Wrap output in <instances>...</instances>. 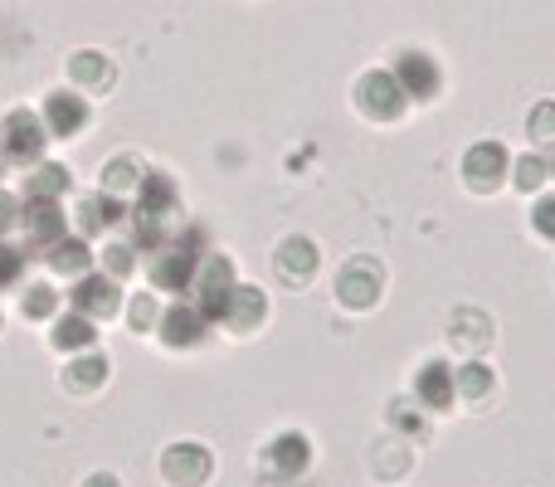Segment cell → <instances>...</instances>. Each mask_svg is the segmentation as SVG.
<instances>
[{
	"label": "cell",
	"instance_id": "cell-1",
	"mask_svg": "<svg viewBox=\"0 0 555 487\" xmlns=\"http://www.w3.org/2000/svg\"><path fill=\"white\" fill-rule=\"evenodd\" d=\"M210 254V244H205V230L201 225H185V230H176L171 240L152 254V264H146V278H152L156 293H176L185 297L195 283V268H201V258Z\"/></svg>",
	"mask_w": 555,
	"mask_h": 487
},
{
	"label": "cell",
	"instance_id": "cell-2",
	"mask_svg": "<svg viewBox=\"0 0 555 487\" xmlns=\"http://www.w3.org/2000/svg\"><path fill=\"white\" fill-rule=\"evenodd\" d=\"M44 146H49L44 117L29 113V107L5 113V123H0V162L5 166H39L44 162Z\"/></svg>",
	"mask_w": 555,
	"mask_h": 487
},
{
	"label": "cell",
	"instance_id": "cell-3",
	"mask_svg": "<svg viewBox=\"0 0 555 487\" xmlns=\"http://www.w3.org/2000/svg\"><path fill=\"white\" fill-rule=\"evenodd\" d=\"M234 287H240V278H234V264L224 254H205L201 268H195V283H191V303L201 307L205 322H224V307H230Z\"/></svg>",
	"mask_w": 555,
	"mask_h": 487
},
{
	"label": "cell",
	"instance_id": "cell-4",
	"mask_svg": "<svg viewBox=\"0 0 555 487\" xmlns=\"http://www.w3.org/2000/svg\"><path fill=\"white\" fill-rule=\"evenodd\" d=\"M356 107H361L371 123H400L410 98H404L400 78H395L390 68H371V74H361V84H356Z\"/></svg>",
	"mask_w": 555,
	"mask_h": 487
},
{
	"label": "cell",
	"instance_id": "cell-5",
	"mask_svg": "<svg viewBox=\"0 0 555 487\" xmlns=\"http://www.w3.org/2000/svg\"><path fill=\"white\" fill-rule=\"evenodd\" d=\"M463 181L473 185L478 195H492L498 185L512 181V152L502 142H473L468 152H463Z\"/></svg>",
	"mask_w": 555,
	"mask_h": 487
},
{
	"label": "cell",
	"instance_id": "cell-6",
	"mask_svg": "<svg viewBox=\"0 0 555 487\" xmlns=\"http://www.w3.org/2000/svg\"><path fill=\"white\" fill-rule=\"evenodd\" d=\"M307 469H312V439H307L302 430L273 434L269 449H263V473L278 483H293V478H302Z\"/></svg>",
	"mask_w": 555,
	"mask_h": 487
},
{
	"label": "cell",
	"instance_id": "cell-7",
	"mask_svg": "<svg viewBox=\"0 0 555 487\" xmlns=\"http://www.w3.org/2000/svg\"><path fill=\"white\" fill-rule=\"evenodd\" d=\"M390 74L400 78V88H404L410 103H429V98L443 93V68H439V59L424 54V49H404V54L395 59Z\"/></svg>",
	"mask_w": 555,
	"mask_h": 487
},
{
	"label": "cell",
	"instance_id": "cell-8",
	"mask_svg": "<svg viewBox=\"0 0 555 487\" xmlns=\"http://www.w3.org/2000/svg\"><path fill=\"white\" fill-rule=\"evenodd\" d=\"M380 287H385V273L375 258H351V264L336 273V303L351 307V312H365V307L380 303Z\"/></svg>",
	"mask_w": 555,
	"mask_h": 487
},
{
	"label": "cell",
	"instance_id": "cell-9",
	"mask_svg": "<svg viewBox=\"0 0 555 487\" xmlns=\"http://www.w3.org/2000/svg\"><path fill=\"white\" fill-rule=\"evenodd\" d=\"M215 473V453L205 449V444L185 439V444H171V449L162 453V478L171 487H205Z\"/></svg>",
	"mask_w": 555,
	"mask_h": 487
},
{
	"label": "cell",
	"instance_id": "cell-10",
	"mask_svg": "<svg viewBox=\"0 0 555 487\" xmlns=\"http://www.w3.org/2000/svg\"><path fill=\"white\" fill-rule=\"evenodd\" d=\"M68 303H74V312L103 322V317L122 312V283L107 273H83V278H74V287H68Z\"/></svg>",
	"mask_w": 555,
	"mask_h": 487
},
{
	"label": "cell",
	"instance_id": "cell-11",
	"mask_svg": "<svg viewBox=\"0 0 555 487\" xmlns=\"http://www.w3.org/2000/svg\"><path fill=\"white\" fill-rule=\"evenodd\" d=\"M156 336H162L171 351H195V346L210 336V322L201 317L195 303H171L162 312V322H156Z\"/></svg>",
	"mask_w": 555,
	"mask_h": 487
},
{
	"label": "cell",
	"instance_id": "cell-12",
	"mask_svg": "<svg viewBox=\"0 0 555 487\" xmlns=\"http://www.w3.org/2000/svg\"><path fill=\"white\" fill-rule=\"evenodd\" d=\"M44 132L59 137V142H68V137H78L88 127V117H93V107H88V98H78L74 88H54V93L44 98Z\"/></svg>",
	"mask_w": 555,
	"mask_h": 487
},
{
	"label": "cell",
	"instance_id": "cell-13",
	"mask_svg": "<svg viewBox=\"0 0 555 487\" xmlns=\"http://www.w3.org/2000/svg\"><path fill=\"white\" fill-rule=\"evenodd\" d=\"M117 225H127V201H117V195L98 191V195H83V201L74 205V230L83 234V240H103V234H113Z\"/></svg>",
	"mask_w": 555,
	"mask_h": 487
},
{
	"label": "cell",
	"instance_id": "cell-14",
	"mask_svg": "<svg viewBox=\"0 0 555 487\" xmlns=\"http://www.w3.org/2000/svg\"><path fill=\"white\" fill-rule=\"evenodd\" d=\"M20 225H25V244L29 248H49L54 240H64L68 234V210L59 201H25Z\"/></svg>",
	"mask_w": 555,
	"mask_h": 487
},
{
	"label": "cell",
	"instance_id": "cell-15",
	"mask_svg": "<svg viewBox=\"0 0 555 487\" xmlns=\"http://www.w3.org/2000/svg\"><path fill=\"white\" fill-rule=\"evenodd\" d=\"M414 395H420V405L424 410H434V414H443L453 400H459V381H453V366L449 361H424L420 371H414Z\"/></svg>",
	"mask_w": 555,
	"mask_h": 487
},
{
	"label": "cell",
	"instance_id": "cell-16",
	"mask_svg": "<svg viewBox=\"0 0 555 487\" xmlns=\"http://www.w3.org/2000/svg\"><path fill=\"white\" fill-rule=\"evenodd\" d=\"M317 264H322V254H317V244L307 240V234H287L273 254V268L283 283H307V278L317 273Z\"/></svg>",
	"mask_w": 555,
	"mask_h": 487
},
{
	"label": "cell",
	"instance_id": "cell-17",
	"mask_svg": "<svg viewBox=\"0 0 555 487\" xmlns=\"http://www.w3.org/2000/svg\"><path fill=\"white\" fill-rule=\"evenodd\" d=\"M263 317H269V297H263V287L240 283V287H234V297H230V307H224V322L220 326H230V332L244 336V332H259Z\"/></svg>",
	"mask_w": 555,
	"mask_h": 487
},
{
	"label": "cell",
	"instance_id": "cell-18",
	"mask_svg": "<svg viewBox=\"0 0 555 487\" xmlns=\"http://www.w3.org/2000/svg\"><path fill=\"white\" fill-rule=\"evenodd\" d=\"M44 264H49V273L83 278L88 268H93V244H88L83 234H64V240H54L44 248Z\"/></svg>",
	"mask_w": 555,
	"mask_h": 487
},
{
	"label": "cell",
	"instance_id": "cell-19",
	"mask_svg": "<svg viewBox=\"0 0 555 487\" xmlns=\"http://www.w3.org/2000/svg\"><path fill=\"white\" fill-rule=\"evenodd\" d=\"M49 342H54L59 351H93V346H98V322L68 307L64 317H54V322H49Z\"/></svg>",
	"mask_w": 555,
	"mask_h": 487
},
{
	"label": "cell",
	"instance_id": "cell-20",
	"mask_svg": "<svg viewBox=\"0 0 555 487\" xmlns=\"http://www.w3.org/2000/svg\"><path fill=\"white\" fill-rule=\"evenodd\" d=\"M68 185H74L68 166L39 162V166H29V176H25V201H64Z\"/></svg>",
	"mask_w": 555,
	"mask_h": 487
},
{
	"label": "cell",
	"instance_id": "cell-21",
	"mask_svg": "<svg viewBox=\"0 0 555 487\" xmlns=\"http://www.w3.org/2000/svg\"><path fill=\"white\" fill-rule=\"evenodd\" d=\"M107 371H113V361H107L103 351H78L74 366L64 371V385L74 395H88V390H103L107 385Z\"/></svg>",
	"mask_w": 555,
	"mask_h": 487
},
{
	"label": "cell",
	"instance_id": "cell-22",
	"mask_svg": "<svg viewBox=\"0 0 555 487\" xmlns=\"http://www.w3.org/2000/svg\"><path fill=\"white\" fill-rule=\"evenodd\" d=\"M142 181H146V166L137 162V156H113V162L103 166V191L117 195V201H122V195H137Z\"/></svg>",
	"mask_w": 555,
	"mask_h": 487
},
{
	"label": "cell",
	"instance_id": "cell-23",
	"mask_svg": "<svg viewBox=\"0 0 555 487\" xmlns=\"http://www.w3.org/2000/svg\"><path fill=\"white\" fill-rule=\"evenodd\" d=\"M68 74H74V84H83V88L113 84V64H107V54H98V49H78V54L68 59Z\"/></svg>",
	"mask_w": 555,
	"mask_h": 487
},
{
	"label": "cell",
	"instance_id": "cell-24",
	"mask_svg": "<svg viewBox=\"0 0 555 487\" xmlns=\"http://www.w3.org/2000/svg\"><path fill=\"white\" fill-rule=\"evenodd\" d=\"M59 287L54 283H29L25 287V297H20V312L29 317V322H54L59 317Z\"/></svg>",
	"mask_w": 555,
	"mask_h": 487
},
{
	"label": "cell",
	"instance_id": "cell-25",
	"mask_svg": "<svg viewBox=\"0 0 555 487\" xmlns=\"http://www.w3.org/2000/svg\"><path fill=\"white\" fill-rule=\"evenodd\" d=\"M546 181H551V156L527 152V156H517V162H512V185H517V191L537 195Z\"/></svg>",
	"mask_w": 555,
	"mask_h": 487
},
{
	"label": "cell",
	"instance_id": "cell-26",
	"mask_svg": "<svg viewBox=\"0 0 555 487\" xmlns=\"http://www.w3.org/2000/svg\"><path fill=\"white\" fill-rule=\"evenodd\" d=\"M453 381H459L463 400H488L492 385H498V375H492L482 361H468V366H459V371H453Z\"/></svg>",
	"mask_w": 555,
	"mask_h": 487
},
{
	"label": "cell",
	"instance_id": "cell-27",
	"mask_svg": "<svg viewBox=\"0 0 555 487\" xmlns=\"http://www.w3.org/2000/svg\"><path fill=\"white\" fill-rule=\"evenodd\" d=\"M137 254H142V248H137L132 240H113L103 248V273L117 278V283H122V278H132L137 273Z\"/></svg>",
	"mask_w": 555,
	"mask_h": 487
},
{
	"label": "cell",
	"instance_id": "cell-28",
	"mask_svg": "<svg viewBox=\"0 0 555 487\" xmlns=\"http://www.w3.org/2000/svg\"><path fill=\"white\" fill-rule=\"evenodd\" d=\"M127 322H132V332H156V322H162V307H156L152 293H137L132 307H127Z\"/></svg>",
	"mask_w": 555,
	"mask_h": 487
},
{
	"label": "cell",
	"instance_id": "cell-29",
	"mask_svg": "<svg viewBox=\"0 0 555 487\" xmlns=\"http://www.w3.org/2000/svg\"><path fill=\"white\" fill-rule=\"evenodd\" d=\"M527 132H531V142H551L555 146V103H537V107H531Z\"/></svg>",
	"mask_w": 555,
	"mask_h": 487
},
{
	"label": "cell",
	"instance_id": "cell-30",
	"mask_svg": "<svg viewBox=\"0 0 555 487\" xmlns=\"http://www.w3.org/2000/svg\"><path fill=\"white\" fill-rule=\"evenodd\" d=\"M25 278V248L0 244V287H15Z\"/></svg>",
	"mask_w": 555,
	"mask_h": 487
},
{
	"label": "cell",
	"instance_id": "cell-31",
	"mask_svg": "<svg viewBox=\"0 0 555 487\" xmlns=\"http://www.w3.org/2000/svg\"><path fill=\"white\" fill-rule=\"evenodd\" d=\"M531 230L555 244V195H541V201L531 205Z\"/></svg>",
	"mask_w": 555,
	"mask_h": 487
},
{
	"label": "cell",
	"instance_id": "cell-32",
	"mask_svg": "<svg viewBox=\"0 0 555 487\" xmlns=\"http://www.w3.org/2000/svg\"><path fill=\"white\" fill-rule=\"evenodd\" d=\"M20 215H25V205H20L10 191H0V234H10V230H15V225H20Z\"/></svg>",
	"mask_w": 555,
	"mask_h": 487
},
{
	"label": "cell",
	"instance_id": "cell-33",
	"mask_svg": "<svg viewBox=\"0 0 555 487\" xmlns=\"http://www.w3.org/2000/svg\"><path fill=\"white\" fill-rule=\"evenodd\" d=\"M390 420H395V424H400V430H404V434H424V420H414V414H410V410H404V405H395V410H390Z\"/></svg>",
	"mask_w": 555,
	"mask_h": 487
},
{
	"label": "cell",
	"instance_id": "cell-34",
	"mask_svg": "<svg viewBox=\"0 0 555 487\" xmlns=\"http://www.w3.org/2000/svg\"><path fill=\"white\" fill-rule=\"evenodd\" d=\"M83 487H122V483H117V478H113V473H93V478H88Z\"/></svg>",
	"mask_w": 555,
	"mask_h": 487
},
{
	"label": "cell",
	"instance_id": "cell-35",
	"mask_svg": "<svg viewBox=\"0 0 555 487\" xmlns=\"http://www.w3.org/2000/svg\"><path fill=\"white\" fill-rule=\"evenodd\" d=\"M551 181H555V156H551Z\"/></svg>",
	"mask_w": 555,
	"mask_h": 487
},
{
	"label": "cell",
	"instance_id": "cell-36",
	"mask_svg": "<svg viewBox=\"0 0 555 487\" xmlns=\"http://www.w3.org/2000/svg\"><path fill=\"white\" fill-rule=\"evenodd\" d=\"M0 176H5V162H0Z\"/></svg>",
	"mask_w": 555,
	"mask_h": 487
}]
</instances>
